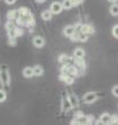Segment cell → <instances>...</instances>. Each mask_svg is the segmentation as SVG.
Segmentation results:
<instances>
[{"mask_svg": "<svg viewBox=\"0 0 118 125\" xmlns=\"http://www.w3.org/2000/svg\"><path fill=\"white\" fill-rule=\"evenodd\" d=\"M0 82L2 85H8L10 82H11V77H10V74H8V70L5 65L0 69Z\"/></svg>", "mask_w": 118, "mask_h": 125, "instance_id": "6da1fadb", "label": "cell"}, {"mask_svg": "<svg viewBox=\"0 0 118 125\" xmlns=\"http://www.w3.org/2000/svg\"><path fill=\"white\" fill-rule=\"evenodd\" d=\"M68 98H69L70 103L73 104V106H74V108H75V106H77V105H78V99H77V98H76L75 96L73 95V94H70L69 96H68Z\"/></svg>", "mask_w": 118, "mask_h": 125, "instance_id": "5bb4252c", "label": "cell"}, {"mask_svg": "<svg viewBox=\"0 0 118 125\" xmlns=\"http://www.w3.org/2000/svg\"><path fill=\"white\" fill-rule=\"evenodd\" d=\"M33 44L36 47V48H41L44 46V39L42 36H35L33 39Z\"/></svg>", "mask_w": 118, "mask_h": 125, "instance_id": "5b68a950", "label": "cell"}, {"mask_svg": "<svg viewBox=\"0 0 118 125\" xmlns=\"http://www.w3.org/2000/svg\"><path fill=\"white\" fill-rule=\"evenodd\" d=\"M107 1H110V2H112L113 4V2H116V1H118V0H107Z\"/></svg>", "mask_w": 118, "mask_h": 125, "instance_id": "cb8c5ba5", "label": "cell"}, {"mask_svg": "<svg viewBox=\"0 0 118 125\" xmlns=\"http://www.w3.org/2000/svg\"><path fill=\"white\" fill-rule=\"evenodd\" d=\"M22 75L26 77V78L33 77L34 76V70H33V68H31V67H26V68L22 70Z\"/></svg>", "mask_w": 118, "mask_h": 125, "instance_id": "52a82bcc", "label": "cell"}, {"mask_svg": "<svg viewBox=\"0 0 118 125\" xmlns=\"http://www.w3.org/2000/svg\"><path fill=\"white\" fill-rule=\"evenodd\" d=\"M52 16H53V13H52V11L50 10H46V11H43L42 13H41V18H42V20H44V21H49V20H52Z\"/></svg>", "mask_w": 118, "mask_h": 125, "instance_id": "ba28073f", "label": "cell"}, {"mask_svg": "<svg viewBox=\"0 0 118 125\" xmlns=\"http://www.w3.org/2000/svg\"><path fill=\"white\" fill-rule=\"evenodd\" d=\"M62 6H63V10H70L74 5H73L71 0H63L62 1Z\"/></svg>", "mask_w": 118, "mask_h": 125, "instance_id": "4fadbf2b", "label": "cell"}, {"mask_svg": "<svg viewBox=\"0 0 118 125\" xmlns=\"http://www.w3.org/2000/svg\"><path fill=\"white\" fill-rule=\"evenodd\" d=\"M110 14L113 16H117L118 15V4L113 2L111 7H110Z\"/></svg>", "mask_w": 118, "mask_h": 125, "instance_id": "7c38bea8", "label": "cell"}, {"mask_svg": "<svg viewBox=\"0 0 118 125\" xmlns=\"http://www.w3.org/2000/svg\"><path fill=\"white\" fill-rule=\"evenodd\" d=\"M112 95H115L116 97H118V85L112 88Z\"/></svg>", "mask_w": 118, "mask_h": 125, "instance_id": "ffe728a7", "label": "cell"}, {"mask_svg": "<svg viewBox=\"0 0 118 125\" xmlns=\"http://www.w3.org/2000/svg\"><path fill=\"white\" fill-rule=\"evenodd\" d=\"M99 122H101V124H111L112 123V117L109 114H103L99 117Z\"/></svg>", "mask_w": 118, "mask_h": 125, "instance_id": "277c9868", "label": "cell"}, {"mask_svg": "<svg viewBox=\"0 0 118 125\" xmlns=\"http://www.w3.org/2000/svg\"><path fill=\"white\" fill-rule=\"evenodd\" d=\"M76 32V28L75 26H67L64 28V31H63V34H64L65 36H68V38H71Z\"/></svg>", "mask_w": 118, "mask_h": 125, "instance_id": "8992f818", "label": "cell"}, {"mask_svg": "<svg viewBox=\"0 0 118 125\" xmlns=\"http://www.w3.org/2000/svg\"><path fill=\"white\" fill-rule=\"evenodd\" d=\"M97 101V94L96 93H86L83 96V102L86 104H91Z\"/></svg>", "mask_w": 118, "mask_h": 125, "instance_id": "7a4b0ae2", "label": "cell"}, {"mask_svg": "<svg viewBox=\"0 0 118 125\" xmlns=\"http://www.w3.org/2000/svg\"><path fill=\"white\" fill-rule=\"evenodd\" d=\"M7 18L8 20H14L18 18V11H10L7 13Z\"/></svg>", "mask_w": 118, "mask_h": 125, "instance_id": "2e32d148", "label": "cell"}, {"mask_svg": "<svg viewBox=\"0 0 118 125\" xmlns=\"http://www.w3.org/2000/svg\"><path fill=\"white\" fill-rule=\"evenodd\" d=\"M65 59H68V56H65V55H62V56L60 57V62L64 63V60H65Z\"/></svg>", "mask_w": 118, "mask_h": 125, "instance_id": "603a6c76", "label": "cell"}, {"mask_svg": "<svg viewBox=\"0 0 118 125\" xmlns=\"http://www.w3.org/2000/svg\"><path fill=\"white\" fill-rule=\"evenodd\" d=\"M84 55H86V52L82 48H76L74 50V57H76V59H83Z\"/></svg>", "mask_w": 118, "mask_h": 125, "instance_id": "9c48e42d", "label": "cell"}, {"mask_svg": "<svg viewBox=\"0 0 118 125\" xmlns=\"http://www.w3.org/2000/svg\"><path fill=\"white\" fill-rule=\"evenodd\" d=\"M53 14H60L62 10H63V6H62V2H59V1H54L53 4L50 5V8H49Z\"/></svg>", "mask_w": 118, "mask_h": 125, "instance_id": "3957f363", "label": "cell"}, {"mask_svg": "<svg viewBox=\"0 0 118 125\" xmlns=\"http://www.w3.org/2000/svg\"><path fill=\"white\" fill-rule=\"evenodd\" d=\"M71 108H74L73 106V104L70 103L69 98H67V99H64V102H63V109L65 110V111H69Z\"/></svg>", "mask_w": 118, "mask_h": 125, "instance_id": "9a60e30c", "label": "cell"}, {"mask_svg": "<svg viewBox=\"0 0 118 125\" xmlns=\"http://www.w3.org/2000/svg\"><path fill=\"white\" fill-rule=\"evenodd\" d=\"M36 1H38V2H44L46 0H36Z\"/></svg>", "mask_w": 118, "mask_h": 125, "instance_id": "d4e9b609", "label": "cell"}, {"mask_svg": "<svg viewBox=\"0 0 118 125\" xmlns=\"http://www.w3.org/2000/svg\"><path fill=\"white\" fill-rule=\"evenodd\" d=\"M33 70H34V76H42L43 68L41 65H35V67H33Z\"/></svg>", "mask_w": 118, "mask_h": 125, "instance_id": "8fae6325", "label": "cell"}, {"mask_svg": "<svg viewBox=\"0 0 118 125\" xmlns=\"http://www.w3.org/2000/svg\"><path fill=\"white\" fill-rule=\"evenodd\" d=\"M88 40V35L86 34H84V33H82V32H80V34H78V41H86Z\"/></svg>", "mask_w": 118, "mask_h": 125, "instance_id": "e0dca14e", "label": "cell"}, {"mask_svg": "<svg viewBox=\"0 0 118 125\" xmlns=\"http://www.w3.org/2000/svg\"><path fill=\"white\" fill-rule=\"evenodd\" d=\"M15 1H16V0H5V2L7 4V5H13Z\"/></svg>", "mask_w": 118, "mask_h": 125, "instance_id": "7402d4cb", "label": "cell"}, {"mask_svg": "<svg viewBox=\"0 0 118 125\" xmlns=\"http://www.w3.org/2000/svg\"><path fill=\"white\" fill-rule=\"evenodd\" d=\"M112 35L116 39H118V25L113 26V28H112Z\"/></svg>", "mask_w": 118, "mask_h": 125, "instance_id": "d6986e66", "label": "cell"}, {"mask_svg": "<svg viewBox=\"0 0 118 125\" xmlns=\"http://www.w3.org/2000/svg\"><path fill=\"white\" fill-rule=\"evenodd\" d=\"M73 1V5L74 6H77V5H81L83 2V0H71Z\"/></svg>", "mask_w": 118, "mask_h": 125, "instance_id": "44dd1931", "label": "cell"}, {"mask_svg": "<svg viewBox=\"0 0 118 125\" xmlns=\"http://www.w3.org/2000/svg\"><path fill=\"white\" fill-rule=\"evenodd\" d=\"M80 32L82 33H84V34H91L94 31H92V27L91 26H89V25H81V29H80Z\"/></svg>", "mask_w": 118, "mask_h": 125, "instance_id": "30bf717a", "label": "cell"}, {"mask_svg": "<svg viewBox=\"0 0 118 125\" xmlns=\"http://www.w3.org/2000/svg\"><path fill=\"white\" fill-rule=\"evenodd\" d=\"M6 97H7L6 93L4 91V90H1V89H0V103H1V102H4V101L6 99Z\"/></svg>", "mask_w": 118, "mask_h": 125, "instance_id": "ac0fdd59", "label": "cell"}]
</instances>
